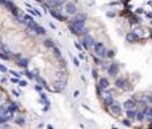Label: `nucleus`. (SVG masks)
<instances>
[{
    "label": "nucleus",
    "mask_w": 152,
    "mask_h": 129,
    "mask_svg": "<svg viewBox=\"0 0 152 129\" xmlns=\"http://www.w3.org/2000/svg\"><path fill=\"white\" fill-rule=\"evenodd\" d=\"M45 46H46V47H53L54 43H53V40H51V39H46V40H45Z\"/></svg>",
    "instance_id": "20"
},
{
    "label": "nucleus",
    "mask_w": 152,
    "mask_h": 129,
    "mask_svg": "<svg viewBox=\"0 0 152 129\" xmlns=\"http://www.w3.org/2000/svg\"><path fill=\"white\" fill-rule=\"evenodd\" d=\"M127 116L129 118H135L136 117V110H133V109H128V110H127Z\"/></svg>",
    "instance_id": "18"
},
{
    "label": "nucleus",
    "mask_w": 152,
    "mask_h": 129,
    "mask_svg": "<svg viewBox=\"0 0 152 129\" xmlns=\"http://www.w3.org/2000/svg\"><path fill=\"white\" fill-rule=\"evenodd\" d=\"M149 99H151V101H152V95H151V97H149Z\"/></svg>",
    "instance_id": "44"
},
{
    "label": "nucleus",
    "mask_w": 152,
    "mask_h": 129,
    "mask_svg": "<svg viewBox=\"0 0 152 129\" xmlns=\"http://www.w3.org/2000/svg\"><path fill=\"white\" fill-rule=\"evenodd\" d=\"M3 45V39H2V36H0V46Z\"/></svg>",
    "instance_id": "41"
},
{
    "label": "nucleus",
    "mask_w": 152,
    "mask_h": 129,
    "mask_svg": "<svg viewBox=\"0 0 152 129\" xmlns=\"http://www.w3.org/2000/svg\"><path fill=\"white\" fill-rule=\"evenodd\" d=\"M75 20L85 22L86 20V15H85V13H75Z\"/></svg>",
    "instance_id": "17"
},
{
    "label": "nucleus",
    "mask_w": 152,
    "mask_h": 129,
    "mask_svg": "<svg viewBox=\"0 0 152 129\" xmlns=\"http://www.w3.org/2000/svg\"><path fill=\"white\" fill-rule=\"evenodd\" d=\"M102 101H104V105H105V106H110L113 104V97L109 93H105L102 95Z\"/></svg>",
    "instance_id": "10"
},
{
    "label": "nucleus",
    "mask_w": 152,
    "mask_h": 129,
    "mask_svg": "<svg viewBox=\"0 0 152 129\" xmlns=\"http://www.w3.org/2000/svg\"><path fill=\"white\" fill-rule=\"evenodd\" d=\"M35 90H36V92H42V90H43V86L36 85V86H35Z\"/></svg>",
    "instance_id": "27"
},
{
    "label": "nucleus",
    "mask_w": 152,
    "mask_h": 129,
    "mask_svg": "<svg viewBox=\"0 0 152 129\" xmlns=\"http://www.w3.org/2000/svg\"><path fill=\"white\" fill-rule=\"evenodd\" d=\"M106 56L108 58H113L115 56V51H106Z\"/></svg>",
    "instance_id": "25"
},
{
    "label": "nucleus",
    "mask_w": 152,
    "mask_h": 129,
    "mask_svg": "<svg viewBox=\"0 0 152 129\" xmlns=\"http://www.w3.org/2000/svg\"><path fill=\"white\" fill-rule=\"evenodd\" d=\"M106 16H109V18H113V16H115V12H108V13H106Z\"/></svg>",
    "instance_id": "34"
},
{
    "label": "nucleus",
    "mask_w": 152,
    "mask_h": 129,
    "mask_svg": "<svg viewBox=\"0 0 152 129\" xmlns=\"http://www.w3.org/2000/svg\"><path fill=\"white\" fill-rule=\"evenodd\" d=\"M69 30L73 32V34L75 35H85V34H88V30L85 28V22H81V20H74L69 24Z\"/></svg>",
    "instance_id": "1"
},
{
    "label": "nucleus",
    "mask_w": 152,
    "mask_h": 129,
    "mask_svg": "<svg viewBox=\"0 0 152 129\" xmlns=\"http://www.w3.org/2000/svg\"><path fill=\"white\" fill-rule=\"evenodd\" d=\"M75 47H77L78 50H81V51H82V46H81V45H79L78 42H75Z\"/></svg>",
    "instance_id": "32"
},
{
    "label": "nucleus",
    "mask_w": 152,
    "mask_h": 129,
    "mask_svg": "<svg viewBox=\"0 0 152 129\" xmlns=\"http://www.w3.org/2000/svg\"><path fill=\"white\" fill-rule=\"evenodd\" d=\"M149 128H152V122H151V124H149Z\"/></svg>",
    "instance_id": "42"
},
{
    "label": "nucleus",
    "mask_w": 152,
    "mask_h": 129,
    "mask_svg": "<svg viewBox=\"0 0 152 129\" xmlns=\"http://www.w3.org/2000/svg\"><path fill=\"white\" fill-rule=\"evenodd\" d=\"M94 45V39L92 35L89 34H85L84 35V39H82V46L85 47V49H90V47H93Z\"/></svg>",
    "instance_id": "3"
},
{
    "label": "nucleus",
    "mask_w": 152,
    "mask_h": 129,
    "mask_svg": "<svg viewBox=\"0 0 152 129\" xmlns=\"http://www.w3.org/2000/svg\"><path fill=\"white\" fill-rule=\"evenodd\" d=\"M20 56H22V54H20V52H18V54H15V58L18 59V58H20Z\"/></svg>",
    "instance_id": "38"
},
{
    "label": "nucleus",
    "mask_w": 152,
    "mask_h": 129,
    "mask_svg": "<svg viewBox=\"0 0 152 129\" xmlns=\"http://www.w3.org/2000/svg\"><path fill=\"white\" fill-rule=\"evenodd\" d=\"M18 83L20 85V86H23V88H24V86H27V82H26V81H18Z\"/></svg>",
    "instance_id": "28"
},
{
    "label": "nucleus",
    "mask_w": 152,
    "mask_h": 129,
    "mask_svg": "<svg viewBox=\"0 0 152 129\" xmlns=\"http://www.w3.org/2000/svg\"><path fill=\"white\" fill-rule=\"evenodd\" d=\"M36 2H43V0H36Z\"/></svg>",
    "instance_id": "43"
},
{
    "label": "nucleus",
    "mask_w": 152,
    "mask_h": 129,
    "mask_svg": "<svg viewBox=\"0 0 152 129\" xmlns=\"http://www.w3.org/2000/svg\"><path fill=\"white\" fill-rule=\"evenodd\" d=\"M65 12L67 13V15H75L77 13V7H75L74 3H67L65 7Z\"/></svg>",
    "instance_id": "6"
},
{
    "label": "nucleus",
    "mask_w": 152,
    "mask_h": 129,
    "mask_svg": "<svg viewBox=\"0 0 152 129\" xmlns=\"http://www.w3.org/2000/svg\"><path fill=\"white\" fill-rule=\"evenodd\" d=\"M147 18H151V19H152V12H148V13H147Z\"/></svg>",
    "instance_id": "40"
},
{
    "label": "nucleus",
    "mask_w": 152,
    "mask_h": 129,
    "mask_svg": "<svg viewBox=\"0 0 152 129\" xmlns=\"http://www.w3.org/2000/svg\"><path fill=\"white\" fill-rule=\"evenodd\" d=\"M149 4H151V6H152V2H149Z\"/></svg>",
    "instance_id": "45"
},
{
    "label": "nucleus",
    "mask_w": 152,
    "mask_h": 129,
    "mask_svg": "<svg viewBox=\"0 0 152 129\" xmlns=\"http://www.w3.org/2000/svg\"><path fill=\"white\" fill-rule=\"evenodd\" d=\"M93 47H94V51H96V54L98 56H102V58L106 56V49H105V46H104V43L97 42V43L93 45Z\"/></svg>",
    "instance_id": "2"
},
{
    "label": "nucleus",
    "mask_w": 152,
    "mask_h": 129,
    "mask_svg": "<svg viewBox=\"0 0 152 129\" xmlns=\"http://www.w3.org/2000/svg\"><path fill=\"white\" fill-rule=\"evenodd\" d=\"M122 124H124V125H127V126H131V121H129V120H122Z\"/></svg>",
    "instance_id": "29"
},
{
    "label": "nucleus",
    "mask_w": 152,
    "mask_h": 129,
    "mask_svg": "<svg viewBox=\"0 0 152 129\" xmlns=\"http://www.w3.org/2000/svg\"><path fill=\"white\" fill-rule=\"evenodd\" d=\"M15 16H16V20L19 23H24V16H22L20 13H18V15H15Z\"/></svg>",
    "instance_id": "21"
},
{
    "label": "nucleus",
    "mask_w": 152,
    "mask_h": 129,
    "mask_svg": "<svg viewBox=\"0 0 152 129\" xmlns=\"http://www.w3.org/2000/svg\"><path fill=\"white\" fill-rule=\"evenodd\" d=\"M9 73H11L12 75H15V77H18V78L20 77V74H19V73H16V71H12V70H11V71H9Z\"/></svg>",
    "instance_id": "31"
},
{
    "label": "nucleus",
    "mask_w": 152,
    "mask_h": 129,
    "mask_svg": "<svg viewBox=\"0 0 152 129\" xmlns=\"http://www.w3.org/2000/svg\"><path fill=\"white\" fill-rule=\"evenodd\" d=\"M141 12H144L143 8H137V9H136V13H141Z\"/></svg>",
    "instance_id": "33"
},
{
    "label": "nucleus",
    "mask_w": 152,
    "mask_h": 129,
    "mask_svg": "<svg viewBox=\"0 0 152 129\" xmlns=\"http://www.w3.org/2000/svg\"><path fill=\"white\" fill-rule=\"evenodd\" d=\"M65 88H66V82H65V81H57V82L54 83V92H57V93L63 92Z\"/></svg>",
    "instance_id": "7"
},
{
    "label": "nucleus",
    "mask_w": 152,
    "mask_h": 129,
    "mask_svg": "<svg viewBox=\"0 0 152 129\" xmlns=\"http://www.w3.org/2000/svg\"><path fill=\"white\" fill-rule=\"evenodd\" d=\"M51 49H53V52H54V55L57 56V58H58V59H61V58H62V54H61V51H59V49H58V47L53 46Z\"/></svg>",
    "instance_id": "15"
},
{
    "label": "nucleus",
    "mask_w": 152,
    "mask_h": 129,
    "mask_svg": "<svg viewBox=\"0 0 152 129\" xmlns=\"http://www.w3.org/2000/svg\"><path fill=\"white\" fill-rule=\"evenodd\" d=\"M2 51H3V52H7V54H9V55L12 54V52H11V50H9L7 46H2Z\"/></svg>",
    "instance_id": "23"
},
{
    "label": "nucleus",
    "mask_w": 152,
    "mask_h": 129,
    "mask_svg": "<svg viewBox=\"0 0 152 129\" xmlns=\"http://www.w3.org/2000/svg\"><path fill=\"white\" fill-rule=\"evenodd\" d=\"M15 122L19 124V125H23V124H24V118H23V117H18L15 120Z\"/></svg>",
    "instance_id": "22"
},
{
    "label": "nucleus",
    "mask_w": 152,
    "mask_h": 129,
    "mask_svg": "<svg viewBox=\"0 0 152 129\" xmlns=\"http://www.w3.org/2000/svg\"><path fill=\"white\" fill-rule=\"evenodd\" d=\"M16 109H18V106H16L15 104H11V105L8 106V110H9V112H15Z\"/></svg>",
    "instance_id": "24"
},
{
    "label": "nucleus",
    "mask_w": 152,
    "mask_h": 129,
    "mask_svg": "<svg viewBox=\"0 0 152 129\" xmlns=\"http://www.w3.org/2000/svg\"><path fill=\"white\" fill-rule=\"evenodd\" d=\"M151 24H152V22H151Z\"/></svg>",
    "instance_id": "46"
},
{
    "label": "nucleus",
    "mask_w": 152,
    "mask_h": 129,
    "mask_svg": "<svg viewBox=\"0 0 152 129\" xmlns=\"http://www.w3.org/2000/svg\"><path fill=\"white\" fill-rule=\"evenodd\" d=\"M16 62H18V65L20 66V67H27V66H28V59L27 58H23V56L18 58Z\"/></svg>",
    "instance_id": "13"
},
{
    "label": "nucleus",
    "mask_w": 152,
    "mask_h": 129,
    "mask_svg": "<svg viewBox=\"0 0 152 129\" xmlns=\"http://www.w3.org/2000/svg\"><path fill=\"white\" fill-rule=\"evenodd\" d=\"M74 65H75V66H79V61H78L77 58H74Z\"/></svg>",
    "instance_id": "36"
},
{
    "label": "nucleus",
    "mask_w": 152,
    "mask_h": 129,
    "mask_svg": "<svg viewBox=\"0 0 152 129\" xmlns=\"http://www.w3.org/2000/svg\"><path fill=\"white\" fill-rule=\"evenodd\" d=\"M110 112H112V114H115V116H120L121 114V106L113 101V104L110 105Z\"/></svg>",
    "instance_id": "8"
},
{
    "label": "nucleus",
    "mask_w": 152,
    "mask_h": 129,
    "mask_svg": "<svg viewBox=\"0 0 152 129\" xmlns=\"http://www.w3.org/2000/svg\"><path fill=\"white\" fill-rule=\"evenodd\" d=\"M124 108L127 109H135L136 108V104H135V99H127V101L124 102Z\"/></svg>",
    "instance_id": "12"
},
{
    "label": "nucleus",
    "mask_w": 152,
    "mask_h": 129,
    "mask_svg": "<svg viewBox=\"0 0 152 129\" xmlns=\"http://www.w3.org/2000/svg\"><path fill=\"white\" fill-rule=\"evenodd\" d=\"M108 86H109L108 79H106V78H101V79L98 81L97 89H98V92H101V90H105V89H108Z\"/></svg>",
    "instance_id": "9"
},
{
    "label": "nucleus",
    "mask_w": 152,
    "mask_h": 129,
    "mask_svg": "<svg viewBox=\"0 0 152 129\" xmlns=\"http://www.w3.org/2000/svg\"><path fill=\"white\" fill-rule=\"evenodd\" d=\"M115 85L117 86V88H120V89H124V90H132V86L127 82V81L124 79V78H118L116 82H115Z\"/></svg>",
    "instance_id": "4"
},
{
    "label": "nucleus",
    "mask_w": 152,
    "mask_h": 129,
    "mask_svg": "<svg viewBox=\"0 0 152 129\" xmlns=\"http://www.w3.org/2000/svg\"><path fill=\"white\" fill-rule=\"evenodd\" d=\"M108 66H109L108 63H102V65H101V67H102V69H108Z\"/></svg>",
    "instance_id": "37"
},
{
    "label": "nucleus",
    "mask_w": 152,
    "mask_h": 129,
    "mask_svg": "<svg viewBox=\"0 0 152 129\" xmlns=\"http://www.w3.org/2000/svg\"><path fill=\"white\" fill-rule=\"evenodd\" d=\"M92 75H93V78H97V71L93 70V71H92Z\"/></svg>",
    "instance_id": "35"
},
{
    "label": "nucleus",
    "mask_w": 152,
    "mask_h": 129,
    "mask_svg": "<svg viewBox=\"0 0 152 129\" xmlns=\"http://www.w3.org/2000/svg\"><path fill=\"white\" fill-rule=\"evenodd\" d=\"M108 74L109 75H112V77H115V75L118 74V70H120V66H118L117 63H110L108 66Z\"/></svg>",
    "instance_id": "5"
},
{
    "label": "nucleus",
    "mask_w": 152,
    "mask_h": 129,
    "mask_svg": "<svg viewBox=\"0 0 152 129\" xmlns=\"http://www.w3.org/2000/svg\"><path fill=\"white\" fill-rule=\"evenodd\" d=\"M136 117H137V120H139V121H143V120H144L143 112H136Z\"/></svg>",
    "instance_id": "19"
},
{
    "label": "nucleus",
    "mask_w": 152,
    "mask_h": 129,
    "mask_svg": "<svg viewBox=\"0 0 152 129\" xmlns=\"http://www.w3.org/2000/svg\"><path fill=\"white\" fill-rule=\"evenodd\" d=\"M36 81H38V83H39L40 86H43V88H46V89H50L49 86H47V82L43 79V78H40V77H36Z\"/></svg>",
    "instance_id": "16"
},
{
    "label": "nucleus",
    "mask_w": 152,
    "mask_h": 129,
    "mask_svg": "<svg viewBox=\"0 0 152 129\" xmlns=\"http://www.w3.org/2000/svg\"><path fill=\"white\" fill-rule=\"evenodd\" d=\"M79 58H81V59H84V58H85V55H84V52H82V51H81V54H79Z\"/></svg>",
    "instance_id": "39"
},
{
    "label": "nucleus",
    "mask_w": 152,
    "mask_h": 129,
    "mask_svg": "<svg viewBox=\"0 0 152 129\" xmlns=\"http://www.w3.org/2000/svg\"><path fill=\"white\" fill-rule=\"evenodd\" d=\"M137 38H139V36H137L135 32H128V34H127V42L128 43H135L137 40Z\"/></svg>",
    "instance_id": "11"
},
{
    "label": "nucleus",
    "mask_w": 152,
    "mask_h": 129,
    "mask_svg": "<svg viewBox=\"0 0 152 129\" xmlns=\"http://www.w3.org/2000/svg\"><path fill=\"white\" fill-rule=\"evenodd\" d=\"M133 32H135V34H136L137 36H144V35H145V31H144L141 27H136Z\"/></svg>",
    "instance_id": "14"
},
{
    "label": "nucleus",
    "mask_w": 152,
    "mask_h": 129,
    "mask_svg": "<svg viewBox=\"0 0 152 129\" xmlns=\"http://www.w3.org/2000/svg\"><path fill=\"white\" fill-rule=\"evenodd\" d=\"M0 71L6 73V71H7V67H6V66H3V65H0Z\"/></svg>",
    "instance_id": "30"
},
{
    "label": "nucleus",
    "mask_w": 152,
    "mask_h": 129,
    "mask_svg": "<svg viewBox=\"0 0 152 129\" xmlns=\"http://www.w3.org/2000/svg\"><path fill=\"white\" fill-rule=\"evenodd\" d=\"M26 75H27V77H28V79H32V78H34V75H32V73H31V71H26Z\"/></svg>",
    "instance_id": "26"
}]
</instances>
